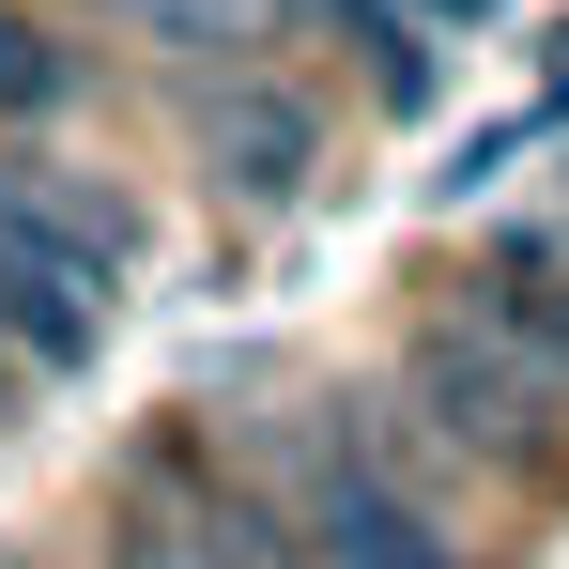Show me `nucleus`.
Returning <instances> with one entry per match:
<instances>
[{"label": "nucleus", "mask_w": 569, "mask_h": 569, "mask_svg": "<svg viewBox=\"0 0 569 569\" xmlns=\"http://www.w3.org/2000/svg\"><path fill=\"white\" fill-rule=\"evenodd\" d=\"M216 447L308 523V555H323V569H477L462 523L431 508V447H416L385 400H323V385H308V400L231 416Z\"/></svg>", "instance_id": "nucleus-1"}, {"label": "nucleus", "mask_w": 569, "mask_h": 569, "mask_svg": "<svg viewBox=\"0 0 569 569\" xmlns=\"http://www.w3.org/2000/svg\"><path fill=\"white\" fill-rule=\"evenodd\" d=\"M385 416L431 447V477H569V400H555V370L492 323L477 278L400 339V400H385Z\"/></svg>", "instance_id": "nucleus-2"}, {"label": "nucleus", "mask_w": 569, "mask_h": 569, "mask_svg": "<svg viewBox=\"0 0 569 569\" xmlns=\"http://www.w3.org/2000/svg\"><path fill=\"white\" fill-rule=\"evenodd\" d=\"M186 154L231 200H308L323 186V108L292 93V62H231V78H186Z\"/></svg>", "instance_id": "nucleus-3"}, {"label": "nucleus", "mask_w": 569, "mask_h": 569, "mask_svg": "<svg viewBox=\"0 0 569 569\" xmlns=\"http://www.w3.org/2000/svg\"><path fill=\"white\" fill-rule=\"evenodd\" d=\"M477 292H492V323L555 370V400H569V231H508L492 262H477Z\"/></svg>", "instance_id": "nucleus-4"}, {"label": "nucleus", "mask_w": 569, "mask_h": 569, "mask_svg": "<svg viewBox=\"0 0 569 569\" xmlns=\"http://www.w3.org/2000/svg\"><path fill=\"white\" fill-rule=\"evenodd\" d=\"M123 31L170 62V78H231L278 47V0H123Z\"/></svg>", "instance_id": "nucleus-5"}, {"label": "nucleus", "mask_w": 569, "mask_h": 569, "mask_svg": "<svg viewBox=\"0 0 569 569\" xmlns=\"http://www.w3.org/2000/svg\"><path fill=\"white\" fill-rule=\"evenodd\" d=\"M78 93H93V62H78V47H62L31 0H0V123H16V139H47Z\"/></svg>", "instance_id": "nucleus-6"}, {"label": "nucleus", "mask_w": 569, "mask_h": 569, "mask_svg": "<svg viewBox=\"0 0 569 569\" xmlns=\"http://www.w3.org/2000/svg\"><path fill=\"white\" fill-rule=\"evenodd\" d=\"M539 108H569V31H555V93H539Z\"/></svg>", "instance_id": "nucleus-7"}]
</instances>
